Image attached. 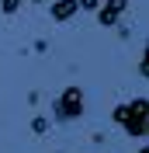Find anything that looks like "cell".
<instances>
[{
  "label": "cell",
  "mask_w": 149,
  "mask_h": 153,
  "mask_svg": "<svg viewBox=\"0 0 149 153\" xmlns=\"http://www.w3.org/2000/svg\"><path fill=\"white\" fill-rule=\"evenodd\" d=\"M76 4H80V7H87V10H94V7H97V0H76Z\"/></svg>",
  "instance_id": "obj_7"
},
{
  "label": "cell",
  "mask_w": 149,
  "mask_h": 153,
  "mask_svg": "<svg viewBox=\"0 0 149 153\" xmlns=\"http://www.w3.org/2000/svg\"><path fill=\"white\" fill-rule=\"evenodd\" d=\"M21 7V0H4V14H14Z\"/></svg>",
  "instance_id": "obj_5"
},
{
  "label": "cell",
  "mask_w": 149,
  "mask_h": 153,
  "mask_svg": "<svg viewBox=\"0 0 149 153\" xmlns=\"http://www.w3.org/2000/svg\"><path fill=\"white\" fill-rule=\"evenodd\" d=\"M80 111H83V91L80 87H66L56 101V118L59 122H73V118H80Z\"/></svg>",
  "instance_id": "obj_2"
},
{
  "label": "cell",
  "mask_w": 149,
  "mask_h": 153,
  "mask_svg": "<svg viewBox=\"0 0 149 153\" xmlns=\"http://www.w3.org/2000/svg\"><path fill=\"white\" fill-rule=\"evenodd\" d=\"M114 122L128 129V136H146V101H128V105L114 108Z\"/></svg>",
  "instance_id": "obj_1"
},
{
  "label": "cell",
  "mask_w": 149,
  "mask_h": 153,
  "mask_svg": "<svg viewBox=\"0 0 149 153\" xmlns=\"http://www.w3.org/2000/svg\"><path fill=\"white\" fill-rule=\"evenodd\" d=\"M125 7H128V0H104V7L97 10V21H101V25H114Z\"/></svg>",
  "instance_id": "obj_3"
},
{
  "label": "cell",
  "mask_w": 149,
  "mask_h": 153,
  "mask_svg": "<svg viewBox=\"0 0 149 153\" xmlns=\"http://www.w3.org/2000/svg\"><path fill=\"white\" fill-rule=\"evenodd\" d=\"M76 10H80V4H76V0H56V4L49 7V14H52L56 21H69Z\"/></svg>",
  "instance_id": "obj_4"
},
{
  "label": "cell",
  "mask_w": 149,
  "mask_h": 153,
  "mask_svg": "<svg viewBox=\"0 0 149 153\" xmlns=\"http://www.w3.org/2000/svg\"><path fill=\"white\" fill-rule=\"evenodd\" d=\"M31 129H35V132H45L49 122H45V118H35V122H31Z\"/></svg>",
  "instance_id": "obj_6"
}]
</instances>
